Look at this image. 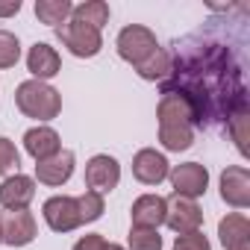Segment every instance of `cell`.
<instances>
[{"label":"cell","instance_id":"obj_1","mask_svg":"<svg viewBox=\"0 0 250 250\" xmlns=\"http://www.w3.org/2000/svg\"><path fill=\"white\" fill-rule=\"evenodd\" d=\"M162 94L177 91L194 109L197 127H212L218 121H229L235 112L247 109V88L241 83V68L224 44L183 42L177 56H171V74L159 83Z\"/></svg>","mask_w":250,"mask_h":250},{"label":"cell","instance_id":"obj_2","mask_svg":"<svg viewBox=\"0 0 250 250\" xmlns=\"http://www.w3.org/2000/svg\"><path fill=\"white\" fill-rule=\"evenodd\" d=\"M156 118H159V142L165 150H188L194 142V109L188 106V100L177 91H165L159 106H156Z\"/></svg>","mask_w":250,"mask_h":250},{"label":"cell","instance_id":"obj_3","mask_svg":"<svg viewBox=\"0 0 250 250\" xmlns=\"http://www.w3.org/2000/svg\"><path fill=\"white\" fill-rule=\"evenodd\" d=\"M15 103L27 118L36 121H53L62 112V94L42 80H24L15 88Z\"/></svg>","mask_w":250,"mask_h":250},{"label":"cell","instance_id":"obj_4","mask_svg":"<svg viewBox=\"0 0 250 250\" xmlns=\"http://www.w3.org/2000/svg\"><path fill=\"white\" fill-rule=\"evenodd\" d=\"M159 50V42H156V36L147 30V27H142V24H130V27H124L121 33H118V56L124 59V62H130L133 68H139L147 56H153Z\"/></svg>","mask_w":250,"mask_h":250},{"label":"cell","instance_id":"obj_5","mask_svg":"<svg viewBox=\"0 0 250 250\" xmlns=\"http://www.w3.org/2000/svg\"><path fill=\"white\" fill-rule=\"evenodd\" d=\"M56 36H59V42L74 53V56H80V59H91V56H97L100 53V47H103V39H100V30L97 27H88V24H83V21H65L62 27H56Z\"/></svg>","mask_w":250,"mask_h":250},{"label":"cell","instance_id":"obj_6","mask_svg":"<svg viewBox=\"0 0 250 250\" xmlns=\"http://www.w3.org/2000/svg\"><path fill=\"white\" fill-rule=\"evenodd\" d=\"M168 177H171L174 194L188 197V200H194V197L206 194V188H209V171H206L200 162L177 165V168H171V171H168Z\"/></svg>","mask_w":250,"mask_h":250},{"label":"cell","instance_id":"obj_7","mask_svg":"<svg viewBox=\"0 0 250 250\" xmlns=\"http://www.w3.org/2000/svg\"><path fill=\"white\" fill-rule=\"evenodd\" d=\"M118 180H121L118 159H112L106 153H97V156L88 159V165H85V186H88V191L103 197L106 191H112L118 186Z\"/></svg>","mask_w":250,"mask_h":250},{"label":"cell","instance_id":"obj_8","mask_svg":"<svg viewBox=\"0 0 250 250\" xmlns=\"http://www.w3.org/2000/svg\"><path fill=\"white\" fill-rule=\"evenodd\" d=\"M165 203H168L165 224H168L174 232L186 235V232H197V229H200V224H203V212H200V206H197L194 200L174 194V197H168Z\"/></svg>","mask_w":250,"mask_h":250},{"label":"cell","instance_id":"obj_9","mask_svg":"<svg viewBox=\"0 0 250 250\" xmlns=\"http://www.w3.org/2000/svg\"><path fill=\"white\" fill-rule=\"evenodd\" d=\"M44 221L53 232H71L80 227V212H77V197H68V194H56V197H47L44 206Z\"/></svg>","mask_w":250,"mask_h":250},{"label":"cell","instance_id":"obj_10","mask_svg":"<svg viewBox=\"0 0 250 250\" xmlns=\"http://www.w3.org/2000/svg\"><path fill=\"white\" fill-rule=\"evenodd\" d=\"M0 235L9 247H24L30 244L36 235H39V227H36V218L33 212L27 209H18V212H6L0 218Z\"/></svg>","mask_w":250,"mask_h":250},{"label":"cell","instance_id":"obj_11","mask_svg":"<svg viewBox=\"0 0 250 250\" xmlns=\"http://www.w3.org/2000/svg\"><path fill=\"white\" fill-rule=\"evenodd\" d=\"M36 197V180L33 177H24V174H15V177H6L0 183V206L6 212H18V209H27Z\"/></svg>","mask_w":250,"mask_h":250},{"label":"cell","instance_id":"obj_12","mask_svg":"<svg viewBox=\"0 0 250 250\" xmlns=\"http://www.w3.org/2000/svg\"><path fill=\"white\" fill-rule=\"evenodd\" d=\"M221 197L224 203L235 206V209H247L250 206V171L241 165H232L221 174Z\"/></svg>","mask_w":250,"mask_h":250},{"label":"cell","instance_id":"obj_13","mask_svg":"<svg viewBox=\"0 0 250 250\" xmlns=\"http://www.w3.org/2000/svg\"><path fill=\"white\" fill-rule=\"evenodd\" d=\"M168 171H171L168 159L153 147H145V150H139L133 156V177L139 183H145V186H159L168 177Z\"/></svg>","mask_w":250,"mask_h":250},{"label":"cell","instance_id":"obj_14","mask_svg":"<svg viewBox=\"0 0 250 250\" xmlns=\"http://www.w3.org/2000/svg\"><path fill=\"white\" fill-rule=\"evenodd\" d=\"M165 212H168L165 197H159V194H142L133 203L130 218H133V227H139V229H159L165 224Z\"/></svg>","mask_w":250,"mask_h":250},{"label":"cell","instance_id":"obj_15","mask_svg":"<svg viewBox=\"0 0 250 250\" xmlns=\"http://www.w3.org/2000/svg\"><path fill=\"white\" fill-rule=\"evenodd\" d=\"M27 68H30L33 80H42V83H44V80H50V77L59 74L62 59H59L56 47H50L47 42H36V44L30 47V53H27Z\"/></svg>","mask_w":250,"mask_h":250},{"label":"cell","instance_id":"obj_16","mask_svg":"<svg viewBox=\"0 0 250 250\" xmlns=\"http://www.w3.org/2000/svg\"><path fill=\"white\" fill-rule=\"evenodd\" d=\"M74 174V153L71 150H59L56 156L36 162V180L44 186H65Z\"/></svg>","mask_w":250,"mask_h":250},{"label":"cell","instance_id":"obj_17","mask_svg":"<svg viewBox=\"0 0 250 250\" xmlns=\"http://www.w3.org/2000/svg\"><path fill=\"white\" fill-rule=\"evenodd\" d=\"M24 147L27 153L36 159V162H44L50 156H56L62 150V142H59V133L50 130V127H33L24 133Z\"/></svg>","mask_w":250,"mask_h":250},{"label":"cell","instance_id":"obj_18","mask_svg":"<svg viewBox=\"0 0 250 250\" xmlns=\"http://www.w3.org/2000/svg\"><path fill=\"white\" fill-rule=\"evenodd\" d=\"M218 235H221V244L227 250H250V221L238 212L221 218Z\"/></svg>","mask_w":250,"mask_h":250},{"label":"cell","instance_id":"obj_19","mask_svg":"<svg viewBox=\"0 0 250 250\" xmlns=\"http://www.w3.org/2000/svg\"><path fill=\"white\" fill-rule=\"evenodd\" d=\"M139 77L142 80H150V83H162V80H168V74H171V53L165 50V47H159L153 56H147L139 68Z\"/></svg>","mask_w":250,"mask_h":250},{"label":"cell","instance_id":"obj_20","mask_svg":"<svg viewBox=\"0 0 250 250\" xmlns=\"http://www.w3.org/2000/svg\"><path fill=\"white\" fill-rule=\"evenodd\" d=\"M71 9H74L71 0H39V3H36L39 21L42 24H50V27H62L71 18Z\"/></svg>","mask_w":250,"mask_h":250},{"label":"cell","instance_id":"obj_21","mask_svg":"<svg viewBox=\"0 0 250 250\" xmlns=\"http://www.w3.org/2000/svg\"><path fill=\"white\" fill-rule=\"evenodd\" d=\"M71 18L100 30V27L109 21V6L103 3V0H85V3H77V6L71 9Z\"/></svg>","mask_w":250,"mask_h":250},{"label":"cell","instance_id":"obj_22","mask_svg":"<svg viewBox=\"0 0 250 250\" xmlns=\"http://www.w3.org/2000/svg\"><path fill=\"white\" fill-rule=\"evenodd\" d=\"M247 124H250V109H241L227 121V130L232 133V142H235L238 153H244V156H247Z\"/></svg>","mask_w":250,"mask_h":250},{"label":"cell","instance_id":"obj_23","mask_svg":"<svg viewBox=\"0 0 250 250\" xmlns=\"http://www.w3.org/2000/svg\"><path fill=\"white\" fill-rule=\"evenodd\" d=\"M77 212H80V224H91L103 215V197L94 191H85L77 197Z\"/></svg>","mask_w":250,"mask_h":250},{"label":"cell","instance_id":"obj_24","mask_svg":"<svg viewBox=\"0 0 250 250\" xmlns=\"http://www.w3.org/2000/svg\"><path fill=\"white\" fill-rule=\"evenodd\" d=\"M21 59V42L15 33L0 30V68H12Z\"/></svg>","mask_w":250,"mask_h":250},{"label":"cell","instance_id":"obj_25","mask_svg":"<svg viewBox=\"0 0 250 250\" xmlns=\"http://www.w3.org/2000/svg\"><path fill=\"white\" fill-rule=\"evenodd\" d=\"M130 250H162L159 229H139L130 227Z\"/></svg>","mask_w":250,"mask_h":250},{"label":"cell","instance_id":"obj_26","mask_svg":"<svg viewBox=\"0 0 250 250\" xmlns=\"http://www.w3.org/2000/svg\"><path fill=\"white\" fill-rule=\"evenodd\" d=\"M18 165H21L18 147H15L9 139H3V136H0V177H3V174H9V171H18Z\"/></svg>","mask_w":250,"mask_h":250},{"label":"cell","instance_id":"obj_27","mask_svg":"<svg viewBox=\"0 0 250 250\" xmlns=\"http://www.w3.org/2000/svg\"><path fill=\"white\" fill-rule=\"evenodd\" d=\"M174 250H212L209 247V238L197 229V232H186V235H177L174 241Z\"/></svg>","mask_w":250,"mask_h":250},{"label":"cell","instance_id":"obj_28","mask_svg":"<svg viewBox=\"0 0 250 250\" xmlns=\"http://www.w3.org/2000/svg\"><path fill=\"white\" fill-rule=\"evenodd\" d=\"M74 250H106V238L100 232H88L74 244Z\"/></svg>","mask_w":250,"mask_h":250},{"label":"cell","instance_id":"obj_29","mask_svg":"<svg viewBox=\"0 0 250 250\" xmlns=\"http://www.w3.org/2000/svg\"><path fill=\"white\" fill-rule=\"evenodd\" d=\"M21 12V0H9V3H0V18H9Z\"/></svg>","mask_w":250,"mask_h":250},{"label":"cell","instance_id":"obj_30","mask_svg":"<svg viewBox=\"0 0 250 250\" xmlns=\"http://www.w3.org/2000/svg\"><path fill=\"white\" fill-rule=\"evenodd\" d=\"M106 250H124L121 244H106Z\"/></svg>","mask_w":250,"mask_h":250},{"label":"cell","instance_id":"obj_31","mask_svg":"<svg viewBox=\"0 0 250 250\" xmlns=\"http://www.w3.org/2000/svg\"><path fill=\"white\" fill-rule=\"evenodd\" d=\"M0 244H3V235H0Z\"/></svg>","mask_w":250,"mask_h":250}]
</instances>
